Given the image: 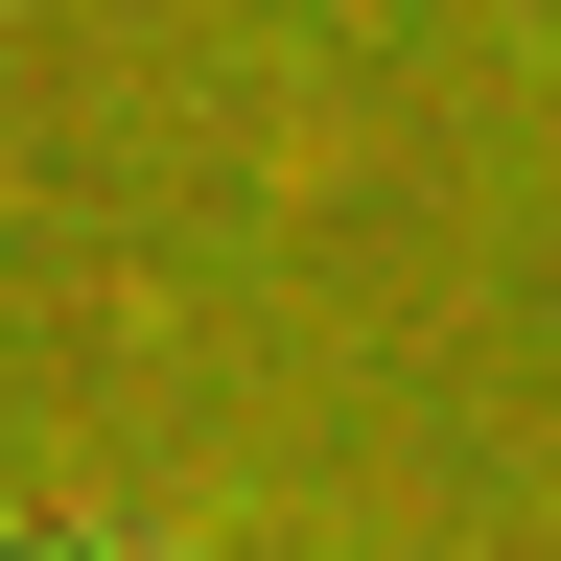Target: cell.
Masks as SVG:
<instances>
[{"instance_id": "6da1fadb", "label": "cell", "mask_w": 561, "mask_h": 561, "mask_svg": "<svg viewBox=\"0 0 561 561\" xmlns=\"http://www.w3.org/2000/svg\"><path fill=\"white\" fill-rule=\"evenodd\" d=\"M0 561H210V538H164V515H70V491H24V515H0Z\"/></svg>"}]
</instances>
